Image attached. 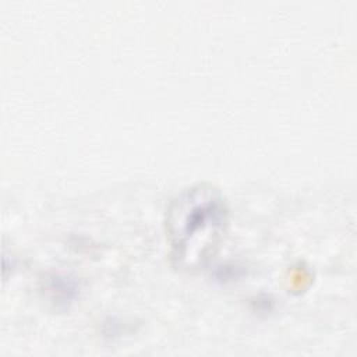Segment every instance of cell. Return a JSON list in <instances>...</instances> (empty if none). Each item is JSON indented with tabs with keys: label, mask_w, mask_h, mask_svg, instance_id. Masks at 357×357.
Instances as JSON below:
<instances>
[{
	"label": "cell",
	"mask_w": 357,
	"mask_h": 357,
	"mask_svg": "<svg viewBox=\"0 0 357 357\" xmlns=\"http://www.w3.org/2000/svg\"><path fill=\"white\" fill-rule=\"evenodd\" d=\"M227 216L225 197L211 184H197L177 194L166 211L173 265L185 272L204 268L223 237Z\"/></svg>",
	"instance_id": "obj_1"
}]
</instances>
